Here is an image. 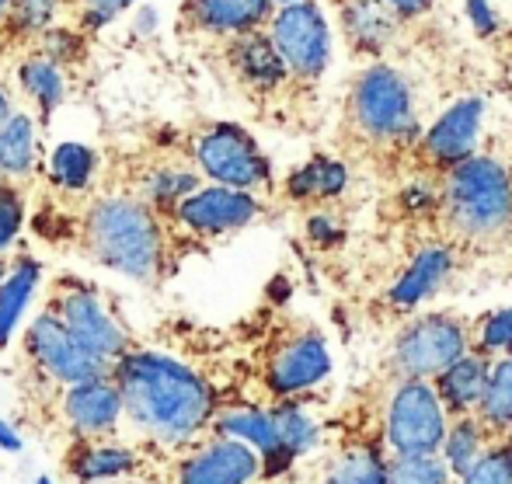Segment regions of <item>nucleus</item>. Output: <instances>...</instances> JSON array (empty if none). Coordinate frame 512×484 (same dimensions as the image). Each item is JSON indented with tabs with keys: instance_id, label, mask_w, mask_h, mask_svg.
Wrapping results in <instances>:
<instances>
[{
	"instance_id": "f257e3e1",
	"label": "nucleus",
	"mask_w": 512,
	"mask_h": 484,
	"mask_svg": "<svg viewBox=\"0 0 512 484\" xmlns=\"http://www.w3.org/2000/svg\"><path fill=\"white\" fill-rule=\"evenodd\" d=\"M418 136L422 122L408 77L384 60L366 63L345 88L338 115L335 143L345 161H359L373 171H398Z\"/></svg>"
},
{
	"instance_id": "f03ea898",
	"label": "nucleus",
	"mask_w": 512,
	"mask_h": 484,
	"mask_svg": "<svg viewBox=\"0 0 512 484\" xmlns=\"http://www.w3.org/2000/svg\"><path fill=\"white\" fill-rule=\"evenodd\" d=\"M436 220L446 248L492 255L512 241V164L471 154L436 182Z\"/></svg>"
},
{
	"instance_id": "7ed1b4c3",
	"label": "nucleus",
	"mask_w": 512,
	"mask_h": 484,
	"mask_svg": "<svg viewBox=\"0 0 512 484\" xmlns=\"http://www.w3.org/2000/svg\"><path fill=\"white\" fill-rule=\"evenodd\" d=\"M115 387L122 408L161 439H189L213 415V390L199 373L154 352H126L115 359Z\"/></svg>"
},
{
	"instance_id": "20e7f679",
	"label": "nucleus",
	"mask_w": 512,
	"mask_h": 484,
	"mask_svg": "<svg viewBox=\"0 0 512 484\" xmlns=\"http://www.w3.org/2000/svg\"><path fill=\"white\" fill-rule=\"evenodd\" d=\"M84 241L91 258L136 283H154L161 276V227L147 202L129 195L98 199L88 209Z\"/></svg>"
},
{
	"instance_id": "39448f33",
	"label": "nucleus",
	"mask_w": 512,
	"mask_h": 484,
	"mask_svg": "<svg viewBox=\"0 0 512 484\" xmlns=\"http://www.w3.org/2000/svg\"><path fill=\"white\" fill-rule=\"evenodd\" d=\"M272 46L279 49L290 74V95L314 101L317 84H321L324 70L331 63V28L324 18V7L317 0H297V4H283L272 11L269 25Z\"/></svg>"
},
{
	"instance_id": "423d86ee",
	"label": "nucleus",
	"mask_w": 512,
	"mask_h": 484,
	"mask_svg": "<svg viewBox=\"0 0 512 484\" xmlns=\"http://www.w3.org/2000/svg\"><path fill=\"white\" fill-rule=\"evenodd\" d=\"M471 349V321L453 310L422 314L401 328L391 349V373L398 380H436L453 359Z\"/></svg>"
},
{
	"instance_id": "0eeeda50",
	"label": "nucleus",
	"mask_w": 512,
	"mask_h": 484,
	"mask_svg": "<svg viewBox=\"0 0 512 484\" xmlns=\"http://www.w3.org/2000/svg\"><path fill=\"white\" fill-rule=\"evenodd\" d=\"M192 154L206 178L227 189L258 192L272 185V164L258 150L255 136L234 122H206L192 140Z\"/></svg>"
},
{
	"instance_id": "6e6552de",
	"label": "nucleus",
	"mask_w": 512,
	"mask_h": 484,
	"mask_svg": "<svg viewBox=\"0 0 512 484\" xmlns=\"http://www.w3.org/2000/svg\"><path fill=\"white\" fill-rule=\"evenodd\" d=\"M481 98H460L432 122L429 129H422V136L411 147L405 168L411 178L422 182H439L450 168H457L460 161L474 154L478 147V129H481Z\"/></svg>"
},
{
	"instance_id": "1a4fd4ad",
	"label": "nucleus",
	"mask_w": 512,
	"mask_h": 484,
	"mask_svg": "<svg viewBox=\"0 0 512 484\" xmlns=\"http://www.w3.org/2000/svg\"><path fill=\"white\" fill-rule=\"evenodd\" d=\"M446 408L429 380H398L387 408V439L398 457H425L443 446Z\"/></svg>"
},
{
	"instance_id": "9d476101",
	"label": "nucleus",
	"mask_w": 512,
	"mask_h": 484,
	"mask_svg": "<svg viewBox=\"0 0 512 484\" xmlns=\"http://www.w3.org/2000/svg\"><path fill=\"white\" fill-rule=\"evenodd\" d=\"M223 56H227V67L234 74V81L244 88V95L255 101H272L279 95H290V74H286V63L279 56V49L272 46L269 32L255 28V32L230 35L223 39Z\"/></svg>"
},
{
	"instance_id": "9b49d317",
	"label": "nucleus",
	"mask_w": 512,
	"mask_h": 484,
	"mask_svg": "<svg viewBox=\"0 0 512 484\" xmlns=\"http://www.w3.org/2000/svg\"><path fill=\"white\" fill-rule=\"evenodd\" d=\"M28 352L35 356V363L42 370H49L63 384H84V380H98L108 373V363L98 359L95 352H88L67 328L63 321L46 310L32 321L28 328Z\"/></svg>"
},
{
	"instance_id": "f8f14e48",
	"label": "nucleus",
	"mask_w": 512,
	"mask_h": 484,
	"mask_svg": "<svg viewBox=\"0 0 512 484\" xmlns=\"http://www.w3.org/2000/svg\"><path fill=\"white\" fill-rule=\"evenodd\" d=\"M331 11L338 18L349 53L366 63L384 60L405 28V21L384 0H331Z\"/></svg>"
},
{
	"instance_id": "ddd939ff",
	"label": "nucleus",
	"mask_w": 512,
	"mask_h": 484,
	"mask_svg": "<svg viewBox=\"0 0 512 484\" xmlns=\"http://www.w3.org/2000/svg\"><path fill=\"white\" fill-rule=\"evenodd\" d=\"M262 216V202L255 192L227 189V185H209L196 189L178 202V220L192 230V234L216 237L227 230H241Z\"/></svg>"
},
{
	"instance_id": "4468645a",
	"label": "nucleus",
	"mask_w": 512,
	"mask_h": 484,
	"mask_svg": "<svg viewBox=\"0 0 512 484\" xmlns=\"http://www.w3.org/2000/svg\"><path fill=\"white\" fill-rule=\"evenodd\" d=\"M328 370H331V356L324 338L317 331H293V335H283L276 342L269 366H265V377H269L272 394L290 397L297 390L321 384L328 377Z\"/></svg>"
},
{
	"instance_id": "2eb2a0df",
	"label": "nucleus",
	"mask_w": 512,
	"mask_h": 484,
	"mask_svg": "<svg viewBox=\"0 0 512 484\" xmlns=\"http://www.w3.org/2000/svg\"><path fill=\"white\" fill-rule=\"evenodd\" d=\"M56 303H60V314L56 317L63 321V328H67L88 352L105 359L108 366H112V359H122L129 352V342H126V335H122V328L105 314V307L98 303V296L91 290L70 286V290H63L56 296Z\"/></svg>"
},
{
	"instance_id": "dca6fc26",
	"label": "nucleus",
	"mask_w": 512,
	"mask_h": 484,
	"mask_svg": "<svg viewBox=\"0 0 512 484\" xmlns=\"http://www.w3.org/2000/svg\"><path fill=\"white\" fill-rule=\"evenodd\" d=\"M276 11L272 0H182L178 25L185 32L213 35V39H230L265 28Z\"/></svg>"
},
{
	"instance_id": "f3484780",
	"label": "nucleus",
	"mask_w": 512,
	"mask_h": 484,
	"mask_svg": "<svg viewBox=\"0 0 512 484\" xmlns=\"http://www.w3.org/2000/svg\"><path fill=\"white\" fill-rule=\"evenodd\" d=\"M258 471L262 460L251 446L241 439H220L182 467L178 484H248L258 478Z\"/></svg>"
},
{
	"instance_id": "a211bd4d",
	"label": "nucleus",
	"mask_w": 512,
	"mask_h": 484,
	"mask_svg": "<svg viewBox=\"0 0 512 484\" xmlns=\"http://www.w3.org/2000/svg\"><path fill=\"white\" fill-rule=\"evenodd\" d=\"M488 359L481 352L467 349L460 359H453L443 373L436 377V394L443 401L446 415L460 418V415H474L478 401L485 394V380H488Z\"/></svg>"
},
{
	"instance_id": "6ab92c4d",
	"label": "nucleus",
	"mask_w": 512,
	"mask_h": 484,
	"mask_svg": "<svg viewBox=\"0 0 512 484\" xmlns=\"http://www.w3.org/2000/svg\"><path fill=\"white\" fill-rule=\"evenodd\" d=\"M119 415H122L119 387L108 384L105 377L74 384V390L67 394V418L84 436H102V432L115 429Z\"/></svg>"
},
{
	"instance_id": "aec40b11",
	"label": "nucleus",
	"mask_w": 512,
	"mask_h": 484,
	"mask_svg": "<svg viewBox=\"0 0 512 484\" xmlns=\"http://www.w3.org/2000/svg\"><path fill=\"white\" fill-rule=\"evenodd\" d=\"M453 255L446 244H429L415 255V262L408 265V272L398 279V286L391 290V307L394 310H411L425 300L432 290L443 286V279L450 276Z\"/></svg>"
},
{
	"instance_id": "412c9836",
	"label": "nucleus",
	"mask_w": 512,
	"mask_h": 484,
	"mask_svg": "<svg viewBox=\"0 0 512 484\" xmlns=\"http://www.w3.org/2000/svg\"><path fill=\"white\" fill-rule=\"evenodd\" d=\"M216 429L223 432V436L230 439H241V443H251L258 446V453H262L265 460H269L272 467L283 460L290 453L279 446V436H276V422H272L269 411H258V408H230L223 411L220 418H216Z\"/></svg>"
},
{
	"instance_id": "4be33fe9",
	"label": "nucleus",
	"mask_w": 512,
	"mask_h": 484,
	"mask_svg": "<svg viewBox=\"0 0 512 484\" xmlns=\"http://www.w3.org/2000/svg\"><path fill=\"white\" fill-rule=\"evenodd\" d=\"M349 185V168L345 161H335V157H314L304 168H297L290 178H286V195L293 202H328L338 199Z\"/></svg>"
},
{
	"instance_id": "5701e85b",
	"label": "nucleus",
	"mask_w": 512,
	"mask_h": 484,
	"mask_svg": "<svg viewBox=\"0 0 512 484\" xmlns=\"http://www.w3.org/2000/svg\"><path fill=\"white\" fill-rule=\"evenodd\" d=\"M478 422L488 436H502L512 429V356L495 359V366H488L485 394L478 401Z\"/></svg>"
},
{
	"instance_id": "b1692460",
	"label": "nucleus",
	"mask_w": 512,
	"mask_h": 484,
	"mask_svg": "<svg viewBox=\"0 0 512 484\" xmlns=\"http://www.w3.org/2000/svg\"><path fill=\"white\" fill-rule=\"evenodd\" d=\"M39 157V129L28 115L11 112V119L0 126V164L7 178H28Z\"/></svg>"
},
{
	"instance_id": "393cba45",
	"label": "nucleus",
	"mask_w": 512,
	"mask_h": 484,
	"mask_svg": "<svg viewBox=\"0 0 512 484\" xmlns=\"http://www.w3.org/2000/svg\"><path fill=\"white\" fill-rule=\"evenodd\" d=\"M35 286H39V262L32 258H18V265L11 269V276L0 283V345H7L14 324H18L21 310L28 307Z\"/></svg>"
},
{
	"instance_id": "a878e982",
	"label": "nucleus",
	"mask_w": 512,
	"mask_h": 484,
	"mask_svg": "<svg viewBox=\"0 0 512 484\" xmlns=\"http://www.w3.org/2000/svg\"><path fill=\"white\" fill-rule=\"evenodd\" d=\"M485 436L488 432L481 429L478 415H460L453 429H446L443 436V450H446V467L450 474L464 478L467 471L474 467V460L485 453Z\"/></svg>"
},
{
	"instance_id": "bb28decb",
	"label": "nucleus",
	"mask_w": 512,
	"mask_h": 484,
	"mask_svg": "<svg viewBox=\"0 0 512 484\" xmlns=\"http://www.w3.org/2000/svg\"><path fill=\"white\" fill-rule=\"evenodd\" d=\"M95 171H98V157L91 147L84 143H60L49 157V175H53L56 185L70 192H81L95 182Z\"/></svg>"
},
{
	"instance_id": "cd10ccee",
	"label": "nucleus",
	"mask_w": 512,
	"mask_h": 484,
	"mask_svg": "<svg viewBox=\"0 0 512 484\" xmlns=\"http://www.w3.org/2000/svg\"><path fill=\"white\" fill-rule=\"evenodd\" d=\"M21 88L39 101L42 112H53L63 98H67V81H63V70L56 67L46 56H32V60L21 67Z\"/></svg>"
},
{
	"instance_id": "c85d7f7f",
	"label": "nucleus",
	"mask_w": 512,
	"mask_h": 484,
	"mask_svg": "<svg viewBox=\"0 0 512 484\" xmlns=\"http://www.w3.org/2000/svg\"><path fill=\"white\" fill-rule=\"evenodd\" d=\"M136 467V457L126 446H84L74 457V474L81 481H105L122 478Z\"/></svg>"
},
{
	"instance_id": "c756f323",
	"label": "nucleus",
	"mask_w": 512,
	"mask_h": 484,
	"mask_svg": "<svg viewBox=\"0 0 512 484\" xmlns=\"http://www.w3.org/2000/svg\"><path fill=\"white\" fill-rule=\"evenodd\" d=\"M199 189V175L185 164H161V168L150 171L147 185H143V195L147 202H157V206H178L185 195H192Z\"/></svg>"
},
{
	"instance_id": "7c9ffc66",
	"label": "nucleus",
	"mask_w": 512,
	"mask_h": 484,
	"mask_svg": "<svg viewBox=\"0 0 512 484\" xmlns=\"http://www.w3.org/2000/svg\"><path fill=\"white\" fill-rule=\"evenodd\" d=\"M450 478H453L450 467L436 453H425V457H394V464L387 467V484H450Z\"/></svg>"
},
{
	"instance_id": "2f4dec72",
	"label": "nucleus",
	"mask_w": 512,
	"mask_h": 484,
	"mask_svg": "<svg viewBox=\"0 0 512 484\" xmlns=\"http://www.w3.org/2000/svg\"><path fill=\"white\" fill-rule=\"evenodd\" d=\"M471 345L481 356H506L512 345V307L492 310V314L478 317V324H471Z\"/></svg>"
},
{
	"instance_id": "473e14b6",
	"label": "nucleus",
	"mask_w": 512,
	"mask_h": 484,
	"mask_svg": "<svg viewBox=\"0 0 512 484\" xmlns=\"http://www.w3.org/2000/svg\"><path fill=\"white\" fill-rule=\"evenodd\" d=\"M328 484H387V467L377 453L352 450L331 467Z\"/></svg>"
},
{
	"instance_id": "72a5a7b5",
	"label": "nucleus",
	"mask_w": 512,
	"mask_h": 484,
	"mask_svg": "<svg viewBox=\"0 0 512 484\" xmlns=\"http://www.w3.org/2000/svg\"><path fill=\"white\" fill-rule=\"evenodd\" d=\"M272 422H276L279 446H283L290 457H297V453H304V450L314 446L317 429H314V422H310V418L300 408H293V404H283L279 411H272Z\"/></svg>"
},
{
	"instance_id": "f704fd0d",
	"label": "nucleus",
	"mask_w": 512,
	"mask_h": 484,
	"mask_svg": "<svg viewBox=\"0 0 512 484\" xmlns=\"http://www.w3.org/2000/svg\"><path fill=\"white\" fill-rule=\"evenodd\" d=\"M460 484H512V443H499L495 450L481 453Z\"/></svg>"
},
{
	"instance_id": "c9c22d12",
	"label": "nucleus",
	"mask_w": 512,
	"mask_h": 484,
	"mask_svg": "<svg viewBox=\"0 0 512 484\" xmlns=\"http://www.w3.org/2000/svg\"><path fill=\"white\" fill-rule=\"evenodd\" d=\"M60 0H11L7 14H11L14 32H46L49 21L56 14Z\"/></svg>"
},
{
	"instance_id": "e433bc0d",
	"label": "nucleus",
	"mask_w": 512,
	"mask_h": 484,
	"mask_svg": "<svg viewBox=\"0 0 512 484\" xmlns=\"http://www.w3.org/2000/svg\"><path fill=\"white\" fill-rule=\"evenodd\" d=\"M467 18H471V28L481 35V39H495V35L506 28V21H502L499 7H495V0H467Z\"/></svg>"
},
{
	"instance_id": "4c0bfd02",
	"label": "nucleus",
	"mask_w": 512,
	"mask_h": 484,
	"mask_svg": "<svg viewBox=\"0 0 512 484\" xmlns=\"http://www.w3.org/2000/svg\"><path fill=\"white\" fill-rule=\"evenodd\" d=\"M42 46H46V60H53L56 67L67 60H77V53H81V39L77 35H70L67 28H46L42 32Z\"/></svg>"
},
{
	"instance_id": "58836bf2",
	"label": "nucleus",
	"mask_w": 512,
	"mask_h": 484,
	"mask_svg": "<svg viewBox=\"0 0 512 484\" xmlns=\"http://www.w3.org/2000/svg\"><path fill=\"white\" fill-rule=\"evenodd\" d=\"M21 216H25V206H21V195L14 189H0V251L14 241L21 227Z\"/></svg>"
},
{
	"instance_id": "ea45409f",
	"label": "nucleus",
	"mask_w": 512,
	"mask_h": 484,
	"mask_svg": "<svg viewBox=\"0 0 512 484\" xmlns=\"http://www.w3.org/2000/svg\"><path fill=\"white\" fill-rule=\"evenodd\" d=\"M88 11H84V28H98V25H108L115 14H122L126 7H133L136 0H84Z\"/></svg>"
},
{
	"instance_id": "a19ab883",
	"label": "nucleus",
	"mask_w": 512,
	"mask_h": 484,
	"mask_svg": "<svg viewBox=\"0 0 512 484\" xmlns=\"http://www.w3.org/2000/svg\"><path fill=\"white\" fill-rule=\"evenodd\" d=\"M387 7H391L394 14H398L401 21H418V18H425V14L432 11V0H384Z\"/></svg>"
},
{
	"instance_id": "79ce46f5",
	"label": "nucleus",
	"mask_w": 512,
	"mask_h": 484,
	"mask_svg": "<svg viewBox=\"0 0 512 484\" xmlns=\"http://www.w3.org/2000/svg\"><path fill=\"white\" fill-rule=\"evenodd\" d=\"M492 42V49L499 53V63H502V74L509 77V84H512V25H506L502 28L495 39H488Z\"/></svg>"
},
{
	"instance_id": "37998d69",
	"label": "nucleus",
	"mask_w": 512,
	"mask_h": 484,
	"mask_svg": "<svg viewBox=\"0 0 512 484\" xmlns=\"http://www.w3.org/2000/svg\"><path fill=\"white\" fill-rule=\"evenodd\" d=\"M310 237H314L317 244H331V241H338V230H335V220H328V216H314V220H310Z\"/></svg>"
},
{
	"instance_id": "c03bdc74",
	"label": "nucleus",
	"mask_w": 512,
	"mask_h": 484,
	"mask_svg": "<svg viewBox=\"0 0 512 484\" xmlns=\"http://www.w3.org/2000/svg\"><path fill=\"white\" fill-rule=\"evenodd\" d=\"M0 450H7V453H18L21 450V439L14 436V432L7 429L4 422H0Z\"/></svg>"
},
{
	"instance_id": "a18cd8bd",
	"label": "nucleus",
	"mask_w": 512,
	"mask_h": 484,
	"mask_svg": "<svg viewBox=\"0 0 512 484\" xmlns=\"http://www.w3.org/2000/svg\"><path fill=\"white\" fill-rule=\"evenodd\" d=\"M154 21H157L154 7H147V11H143L140 18H136V28H140V32H154Z\"/></svg>"
},
{
	"instance_id": "49530a36",
	"label": "nucleus",
	"mask_w": 512,
	"mask_h": 484,
	"mask_svg": "<svg viewBox=\"0 0 512 484\" xmlns=\"http://www.w3.org/2000/svg\"><path fill=\"white\" fill-rule=\"evenodd\" d=\"M7 119H11V98H7L4 91H0V126H4Z\"/></svg>"
},
{
	"instance_id": "de8ad7c7",
	"label": "nucleus",
	"mask_w": 512,
	"mask_h": 484,
	"mask_svg": "<svg viewBox=\"0 0 512 484\" xmlns=\"http://www.w3.org/2000/svg\"><path fill=\"white\" fill-rule=\"evenodd\" d=\"M0 189H7V175H4V164H0Z\"/></svg>"
},
{
	"instance_id": "09e8293b",
	"label": "nucleus",
	"mask_w": 512,
	"mask_h": 484,
	"mask_svg": "<svg viewBox=\"0 0 512 484\" xmlns=\"http://www.w3.org/2000/svg\"><path fill=\"white\" fill-rule=\"evenodd\" d=\"M7 7H11V0H0V18L7 14Z\"/></svg>"
},
{
	"instance_id": "8fccbe9b",
	"label": "nucleus",
	"mask_w": 512,
	"mask_h": 484,
	"mask_svg": "<svg viewBox=\"0 0 512 484\" xmlns=\"http://www.w3.org/2000/svg\"><path fill=\"white\" fill-rule=\"evenodd\" d=\"M276 7H283V4H297V0H272Z\"/></svg>"
},
{
	"instance_id": "3c124183",
	"label": "nucleus",
	"mask_w": 512,
	"mask_h": 484,
	"mask_svg": "<svg viewBox=\"0 0 512 484\" xmlns=\"http://www.w3.org/2000/svg\"><path fill=\"white\" fill-rule=\"evenodd\" d=\"M35 484H53V481H49V478H39V481H35Z\"/></svg>"
},
{
	"instance_id": "603ef678",
	"label": "nucleus",
	"mask_w": 512,
	"mask_h": 484,
	"mask_svg": "<svg viewBox=\"0 0 512 484\" xmlns=\"http://www.w3.org/2000/svg\"><path fill=\"white\" fill-rule=\"evenodd\" d=\"M509 356H512V345H509Z\"/></svg>"
}]
</instances>
